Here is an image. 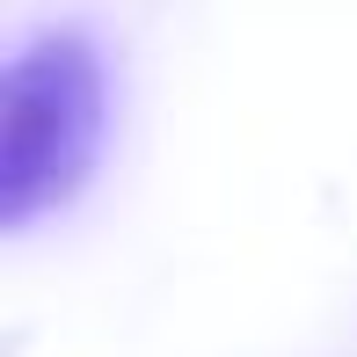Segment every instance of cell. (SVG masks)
I'll return each instance as SVG.
<instances>
[{
	"instance_id": "obj_1",
	"label": "cell",
	"mask_w": 357,
	"mask_h": 357,
	"mask_svg": "<svg viewBox=\"0 0 357 357\" xmlns=\"http://www.w3.org/2000/svg\"><path fill=\"white\" fill-rule=\"evenodd\" d=\"M102 146V59L80 29H44L0 80V226L66 204Z\"/></svg>"
}]
</instances>
